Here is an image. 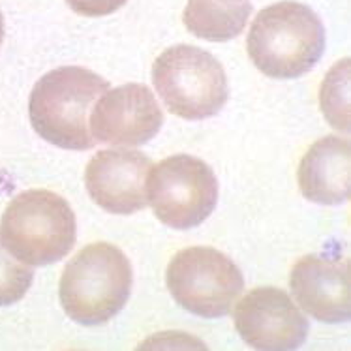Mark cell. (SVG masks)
I'll use <instances>...</instances> for the list:
<instances>
[{
    "label": "cell",
    "instance_id": "obj_1",
    "mask_svg": "<svg viewBox=\"0 0 351 351\" xmlns=\"http://www.w3.org/2000/svg\"><path fill=\"white\" fill-rule=\"evenodd\" d=\"M246 47L261 73L274 79H295L317 64L325 47V30L308 6L284 0L256 15Z\"/></svg>",
    "mask_w": 351,
    "mask_h": 351
},
{
    "label": "cell",
    "instance_id": "obj_2",
    "mask_svg": "<svg viewBox=\"0 0 351 351\" xmlns=\"http://www.w3.org/2000/svg\"><path fill=\"white\" fill-rule=\"evenodd\" d=\"M109 83L79 66H64L45 73L29 100L32 128L51 145L68 151H88L96 141L88 130V111Z\"/></svg>",
    "mask_w": 351,
    "mask_h": 351
},
{
    "label": "cell",
    "instance_id": "obj_3",
    "mask_svg": "<svg viewBox=\"0 0 351 351\" xmlns=\"http://www.w3.org/2000/svg\"><path fill=\"white\" fill-rule=\"evenodd\" d=\"M132 291V267L121 248L94 243L79 250L66 265L58 297L66 315L79 325L94 327L113 319Z\"/></svg>",
    "mask_w": 351,
    "mask_h": 351
},
{
    "label": "cell",
    "instance_id": "obj_4",
    "mask_svg": "<svg viewBox=\"0 0 351 351\" xmlns=\"http://www.w3.org/2000/svg\"><path fill=\"white\" fill-rule=\"evenodd\" d=\"M75 235V215L68 201L43 188L15 195L0 220L2 246L29 267L60 261L72 252Z\"/></svg>",
    "mask_w": 351,
    "mask_h": 351
},
{
    "label": "cell",
    "instance_id": "obj_5",
    "mask_svg": "<svg viewBox=\"0 0 351 351\" xmlns=\"http://www.w3.org/2000/svg\"><path fill=\"white\" fill-rule=\"evenodd\" d=\"M152 83L165 108L184 121L215 117L230 96L222 64L194 45H173L152 64Z\"/></svg>",
    "mask_w": 351,
    "mask_h": 351
},
{
    "label": "cell",
    "instance_id": "obj_6",
    "mask_svg": "<svg viewBox=\"0 0 351 351\" xmlns=\"http://www.w3.org/2000/svg\"><path fill=\"white\" fill-rule=\"evenodd\" d=\"M145 194L160 222L173 230H190L213 215L218 182L203 160L175 154L151 165Z\"/></svg>",
    "mask_w": 351,
    "mask_h": 351
},
{
    "label": "cell",
    "instance_id": "obj_7",
    "mask_svg": "<svg viewBox=\"0 0 351 351\" xmlns=\"http://www.w3.org/2000/svg\"><path fill=\"white\" fill-rule=\"evenodd\" d=\"M165 284L179 306L201 317L230 314L244 289L239 267L208 246L177 252L167 267Z\"/></svg>",
    "mask_w": 351,
    "mask_h": 351
},
{
    "label": "cell",
    "instance_id": "obj_8",
    "mask_svg": "<svg viewBox=\"0 0 351 351\" xmlns=\"http://www.w3.org/2000/svg\"><path fill=\"white\" fill-rule=\"evenodd\" d=\"M235 329L254 350L286 351L306 340L308 322L286 291L256 287L237 304Z\"/></svg>",
    "mask_w": 351,
    "mask_h": 351
},
{
    "label": "cell",
    "instance_id": "obj_9",
    "mask_svg": "<svg viewBox=\"0 0 351 351\" xmlns=\"http://www.w3.org/2000/svg\"><path fill=\"white\" fill-rule=\"evenodd\" d=\"M164 124V113L149 86L128 83L101 94L90 115L96 143L137 147L151 141Z\"/></svg>",
    "mask_w": 351,
    "mask_h": 351
},
{
    "label": "cell",
    "instance_id": "obj_10",
    "mask_svg": "<svg viewBox=\"0 0 351 351\" xmlns=\"http://www.w3.org/2000/svg\"><path fill=\"white\" fill-rule=\"evenodd\" d=\"M151 165L137 151H100L86 165V192L111 215H134L147 207L145 182Z\"/></svg>",
    "mask_w": 351,
    "mask_h": 351
},
{
    "label": "cell",
    "instance_id": "obj_11",
    "mask_svg": "<svg viewBox=\"0 0 351 351\" xmlns=\"http://www.w3.org/2000/svg\"><path fill=\"white\" fill-rule=\"evenodd\" d=\"M289 286L299 306L315 319L323 323L350 319V263L346 259L304 256L291 269Z\"/></svg>",
    "mask_w": 351,
    "mask_h": 351
},
{
    "label": "cell",
    "instance_id": "obj_12",
    "mask_svg": "<svg viewBox=\"0 0 351 351\" xmlns=\"http://www.w3.org/2000/svg\"><path fill=\"white\" fill-rule=\"evenodd\" d=\"M350 154L346 137L317 139L302 156L297 180L302 195L319 205H338L350 197Z\"/></svg>",
    "mask_w": 351,
    "mask_h": 351
},
{
    "label": "cell",
    "instance_id": "obj_13",
    "mask_svg": "<svg viewBox=\"0 0 351 351\" xmlns=\"http://www.w3.org/2000/svg\"><path fill=\"white\" fill-rule=\"evenodd\" d=\"M252 14V2H218V0H188L182 15L186 29L208 42H228L246 27Z\"/></svg>",
    "mask_w": 351,
    "mask_h": 351
},
{
    "label": "cell",
    "instance_id": "obj_14",
    "mask_svg": "<svg viewBox=\"0 0 351 351\" xmlns=\"http://www.w3.org/2000/svg\"><path fill=\"white\" fill-rule=\"evenodd\" d=\"M348 75H350V64L344 58L338 66H335L322 86V109L330 126L346 130L350 128V109H348Z\"/></svg>",
    "mask_w": 351,
    "mask_h": 351
},
{
    "label": "cell",
    "instance_id": "obj_15",
    "mask_svg": "<svg viewBox=\"0 0 351 351\" xmlns=\"http://www.w3.org/2000/svg\"><path fill=\"white\" fill-rule=\"evenodd\" d=\"M34 273L23 265L0 243V306H10L21 301L29 291Z\"/></svg>",
    "mask_w": 351,
    "mask_h": 351
},
{
    "label": "cell",
    "instance_id": "obj_16",
    "mask_svg": "<svg viewBox=\"0 0 351 351\" xmlns=\"http://www.w3.org/2000/svg\"><path fill=\"white\" fill-rule=\"evenodd\" d=\"M73 12L85 17H104L121 10L126 0H66Z\"/></svg>",
    "mask_w": 351,
    "mask_h": 351
},
{
    "label": "cell",
    "instance_id": "obj_17",
    "mask_svg": "<svg viewBox=\"0 0 351 351\" xmlns=\"http://www.w3.org/2000/svg\"><path fill=\"white\" fill-rule=\"evenodd\" d=\"M2 40H4V17L0 14V43H2Z\"/></svg>",
    "mask_w": 351,
    "mask_h": 351
},
{
    "label": "cell",
    "instance_id": "obj_18",
    "mask_svg": "<svg viewBox=\"0 0 351 351\" xmlns=\"http://www.w3.org/2000/svg\"><path fill=\"white\" fill-rule=\"evenodd\" d=\"M218 2H244V0H218Z\"/></svg>",
    "mask_w": 351,
    "mask_h": 351
}]
</instances>
